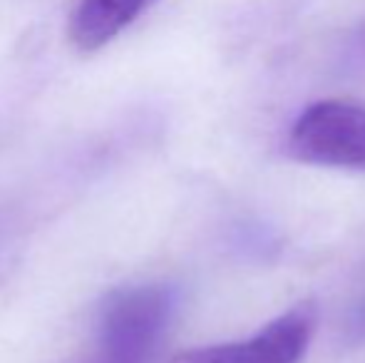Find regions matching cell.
Returning a JSON list of instances; mask_svg holds the SVG:
<instances>
[{
  "label": "cell",
  "mask_w": 365,
  "mask_h": 363,
  "mask_svg": "<svg viewBox=\"0 0 365 363\" xmlns=\"http://www.w3.org/2000/svg\"><path fill=\"white\" fill-rule=\"evenodd\" d=\"M174 311L169 286H127L107 294L97 311V363H149Z\"/></svg>",
  "instance_id": "obj_1"
},
{
  "label": "cell",
  "mask_w": 365,
  "mask_h": 363,
  "mask_svg": "<svg viewBox=\"0 0 365 363\" xmlns=\"http://www.w3.org/2000/svg\"><path fill=\"white\" fill-rule=\"evenodd\" d=\"M289 155L318 167L365 172V107L346 100H321L293 122Z\"/></svg>",
  "instance_id": "obj_2"
},
{
  "label": "cell",
  "mask_w": 365,
  "mask_h": 363,
  "mask_svg": "<svg viewBox=\"0 0 365 363\" xmlns=\"http://www.w3.org/2000/svg\"><path fill=\"white\" fill-rule=\"evenodd\" d=\"M313 331L316 306L303 301L249 339L182 351L172 363H298L311 344Z\"/></svg>",
  "instance_id": "obj_3"
},
{
  "label": "cell",
  "mask_w": 365,
  "mask_h": 363,
  "mask_svg": "<svg viewBox=\"0 0 365 363\" xmlns=\"http://www.w3.org/2000/svg\"><path fill=\"white\" fill-rule=\"evenodd\" d=\"M157 0H77L68 20V35L82 53H95L125 33Z\"/></svg>",
  "instance_id": "obj_4"
},
{
  "label": "cell",
  "mask_w": 365,
  "mask_h": 363,
  "mask_svg": "<svg viewBox=\"0 0 365 363\" xmlns=\"http://www.w3.org/2000/svg\"><path fill=\"white\" fill-rule=\"evenodd\" d=\"M348 336H351L353 341H365V299L351 311V319H348Z\"/></svg>",
  "instance_id": "obj_5"
},
{
  "label": "cell",
  "mask_w": 365,
  "mask_h": 363,
  "mask_svg": "<svg viewBox=\"0 0 365 363\" xmlns=\"http://www.w3.org/2000/svg\"><path fill=\"white\" fill-rule=\"evenodd\" d=\"M356 53L363 55V60H365V28L361 30V35L356 38Z\"/></svg>",
  "instance_id": "obj_6"
},
{
  "label": "cell",
  "mask_w": 365,
  "mask_h": 363,
  "mask_svg": "<svg viewBox=\"0 0 365 363\" xmlns=\"http://www.w3.org/2000/svg\"><path fill=\"white\" fill-rule=\"evenodd\" d=\"M92 363H97V361H92Z\"/></svg>",
  "instance_id": "obj_7"
}]
</instances>
